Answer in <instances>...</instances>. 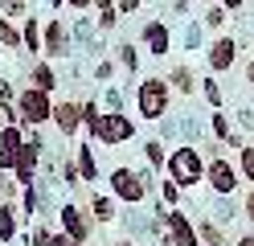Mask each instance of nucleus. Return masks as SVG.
Here are the masks:
<instances>
[{"label": "nucleus", "instance_id": "12", "mask_svg": "<svg viewBox=\"0 0 254 246\" xmlns=\"http://www.w3.org/2000/svg\"><path fill=\"white\" fill-rule=\"evenodd\" d=\"M58 218H62V234H70L74 242H82V246H86V238H90V222H86V213H82V209H78L74 201H66Z\"/></svg>", "mask_w": 254, "mask_h": 246}, {"label": "nucleus", "instance_id": "40", "mask_svg": "<svg viewBox=\"0 0 254 246\" xmlns=\"http://www.w3.org/2000/svg\"><path fill=\"white\" fill-rule=\"evenodd\" d=\"M115 246H135V242H131V238H119V242H115Z\"/></svg>", "mask_w": 254, "mask_h": 246}, {"label": "nucleus", "instance_id": "33", "mask_svg": "<svg viewBox=\"0 0 254 246\" xmlns=\"http://www.w3.org/2000/svg\"><path fill=\"white\" fill-rule=\"evenodd\" d=\"M50 246H82V242H74L70 234H62V230H58V234L50 238Z\"/></svg>", "mask_w": 254, "mask_h": 246}, {"label": "nucleus", "instance_id": "18", "mask_svg": "<svg viewBox=\"0 0 254 246\" xmlns=\"http://www.w3.org/2000/svg\"><path fill=\"white\" fill-rule=\"evenodd\" d=\"M90 209H94V222H103V226H111V222H115V197L94 193V197H90Z\"/></svg>", "mask_w": 254, "mask_h": 246}, {"label": "nucleus", "instance_id": "22", "mask_svg": "<svg viewBox=\"0 0 254 246\" xmlns=\"http://www.w3.org/2000/svg\"><path fill=\"white\" fill-rule=\"evenodd\" d=\"M0 45L4 49H21V25H12L8 16H0Z\"/></svg>", "mask_w": 254, "mask_h": 246}, {"label": "nucleus", "instance_id": "2", "mask_svg": "<svg viewBox=\"0 0 254 246\" xmlns=\"http://www.w3.org/2000/svg\"><path fill=\"white\" fill-rule=\"evenodd\" d=\"M172 107V86L160 78V74H152L144 78L135 86V111H139V119H148V123H160L164 115Z\"/></svg>", "mask_w": 254, "mask_h": 246}, {"label": "nucleus", "instance_id": "26", "mask_svg": "<svg viewBox=\"0 0 254 246\" xmlns=\"http://www.w3.org/2000/svg\"><path fill=\"white\" fill-rule=\"evenodd\" d=\"M99 119H103V111H99V103H94V98H86V103H82V123L94 131V127H99Z\"/></svg>", "mask_w": 254, "mask_h": 246}, {"label": "nucleus", "instance_id": "7", "mask_svg": "<svg viewBox=\"0 0 254 246\" xmlns=\"http://www.w3.org/2000/svg\"><path fill=\"white\" fill-rule=\"evenodd\" d=\"M164 242H172V246H201L193 218L181 213V209H168L164 213Z\"/></svg>", "mask_w": 254, "mask_h": 246}, {"label": "nucleus", "instance_id": "23", "mask_svg": "<svg viewBox=\"0 0 254 246\" xmlns=\"http://www.w3.org/2000/svg\"><path fill=\"white\" fill-rule=\"evenodd\" d=\"M238 176H242V180H254V144H242V148H238Z\"/></svg>", "mask_w": 254, "mask_h": 246}, {"label": "nucleus", "instance_id": "37", "mask_svg": "<svg viewBox=\"0 0 254 246\" xmlns=\"http://www.w3.org/2000/svg\"><path fill=\"white\" fill-rule=\"evenodd\" d=\"M66 4H70V8H78V12H86V8L94 4V0H66Z\"/></svg>", "mask_w": 254, "mask_h": 246}, {"label": "nucleus", "instance_id": "20", "mask_svg": "<svg viewBox=\"0 0 254 246\" xmlns=\"http://www.w3.org/2000/svg\"><path fill=\"white\" fill-rule=\"evenodd\" d=\"M78 172H82V180H99V168H94V144L78 148Z\"/></svg>", "mask_w": 254, "mask_h": 246}, {"label": "nucleus", "instance_id": "10", "mask_svg": "<svg viewBox=\"0 0 254 246\" xmlns=\"http://www.w3.org/2000/svg\"><path fill=\"white\" fill-rule=\"evenodd\" d=\"M25 148V131L21 123H8L0 127V172H12V164H17V152Z\"/></svg>", "mask_w": 254, "mask_h": 246}, {"label": "nucleus", "instance_id": "25", "mask_svg": "<svg viewBox=\"0 0 254 246\" xmlns=\"http://www.w3.org/2000/svg\"><path fill=\"white\" fill-rule=\"evenodd\" d=\"M144 156H148L152 168H164V160H168V152H164L160 140H148V144H144Z\"/></svg>", "mask_w": 254, "mask_h": 246}, {"label": "nucleus", "instance_id": "24", "mask_svg": "<svg viewBox=\"0 0 254 246\" xmlns=\"http://www.w3.org/2000/svg\"><path fill=\"white\" fill-rule=\"evenodd\" d=\"M209 131H213V136H217L221 144H226V140L234 136V131H230V119H226V111H221V107H217V111H209Z\"/></svg>", "mask_w": 254, "mask_h": 246}, {"label": "nucleus", "instance_id": "16", "mask_svg": "<svg viewBox=\"0 0 254 246\" xmlns=\"http://www.w3.org/2000/svg\"><path fill=\"white\" fill-rule=\"evenodd\" d=\"M164 82L172 86V94H193V90H197V78H193V70H189V66H172Z\"/></svg>", "mask_w": 254, "mask_h": 246}, {"label": "nucleus", "instance_id": "34", "mask_svg": "<svg viewBox=\"0 0 254 246\" xmlns=\"http://www.w3.org/2000/svg\"><path fill=\"white\" fill-rule=\"evenodd\" d=\"M139 8V0H119V16H131Z\"/></svg>", "mask_w": 254, "mask_h": 246}, {"label": "nucleus", "instance_id": "28", "mask_svg": "<svg viewBox=\"0 0 254 246\" xmlns=\"http://www.w3.org/2000/svg\"><path fill=\"white\" fill-rule=\"evenodd\" d=\"M205 25H209V29H221V25H226V8H221V4H213L209 12H205Z\"/></svg>", "mask_w": 254, "mask_h": 246}, {"label": "nucleus", "instance_id": "30", "mask_svg": "<svg viewBox=\"0 0 254 246\" xmlns=\"http://www.w3.org/2000/svg\"><path fill=\"white\" fill-rule=\"evenodd\" d=\"M160 193H164V201H168V205H177V201H181V189L172 185V180H160Z\"/></svg>", "mask_w": 254, "mask_h": 246}, {"label": "nucleus", "instance_id": "3", "mask_svg": "<svg viewBox=\"0 0 254 246\" xmlns=\"http://www.w3.org/2000/svg\"><path fill=\"white\" fill-rule=\"evenodd\" d=\"M135 136V119L131 115H123V111H107L103 119H99V127L90 131V140L94 144H103V148H119V144H127Z\"/></svg>", "mask_w": 254, "mask_h": 246}, {"label": "nucleus", "instance_id": "17", "mask_svg": "<svg viewBox=\"0 0 254 246\" xmlns=\"http://www.w3.org/2000/svg\"><path fill=\"white\" fill-rule=\"evenodd\" d=\"M21 49H29V54L41 49V25H37V16H25V21H21Z\"/></svg>", "mask_w": 254, "mask_h": 246}, {"label": "nucleus", "instance_id": "6", "mask_svg": "<svg viewBox=\"0 0 254 246\" xmlns=\"http://www.w3.org/2000/svg\"><path fill=\"white\" fill-rule=\"evenodd\" d=\"M205 185H209L217 197H234V189L242 185V176H238L230 156H217V160H205Z\"/></svg>", "mask_w": 254, "mask_h": 246}, {"label": "nucleus", "instance_id": "15", "mask_svg": "<svg viewBox=\"0 0 254 246\" xmlns=\"http://www.w3.org/2000/svg\"><path fill=\"white\" fill-rule=\"evenodd\" d=\"M29 78H33V90H41V94H54V90H58V74H54V66L45 62V58H37V62H33Z\"/></svg>", "mask_w": 254, "mask_h": 246}, {"label": "nucleus", "instance_id": "38", "mask_svg": "<svg viewBox=\"0 0 254 246\" xmlns=\"http://www.w3.org/2000/svg\"><path fill=\"white\" fill-rule=\"evenodd\" d=\"M238 246H254V234H242V238H238Z\"/></svg>", "mask_w": 254, "mask_h": 246}, {"label": "nucleus", "instance_id": "32", "mask_svg": "<svg viewBox=\"0 0 254 246\" xmlns=\"http://www.w3.org/2000/svg\"><path fill=\"white\" fill-rule=\"evenodd\" d=\"M111 74H115V66H111V62H99V66H94V78H99V82H107Z\"/></svg>", "mask_w": 254, "mask_h": 246}, {"label": "nucleus", "instance_id": "4", "mask_svg": "<svg viewBox=\"0 0 254 246\" xmlns=\"http://www.w3.org/2000/svg\"><path fill=\"white\" fill-rule=\"evenodd\" d=\"M12 107H17V119L21 123H29V127L37 131L41 123H50V115H54V94H41V90L29 86V90L17 94V103H12Z\"/></svg>", "mask_w": 254, "mask_h": 246}, {"label": "nucleus", "instance_id": "19", "mask_svg": "<svg viewBox=\"0 0 254 246\" xmlns=\"http://www.w3.org/2000/svg\"><path fill=\"white\" fill-rule=\"evenodd\" d=\"M12 238H17V209H12V201H4V205H0V242H12Z\"/></svg>", "mask_w": 254, "mask_h": 246}, {"label": "nucleus", "instance_id": "29", "mask_svg": "<svg viewBox=\"0 0 254 246\" xmlns=\"http://www.w3.org/2000/svg\"><path fill=\"white\" fill-rule=\"evenodd\" d=\"M119 62L127 66V70H135V66H139V54H135V45H119Z\"/></svg>", "mask_w": 254, "mask_h": 246}, {"label": "nucleus", "instance_id": "14", "mask_svg": "<svg viewBox=\"0 0 254 246\" xmlns=\"http://www.w3.org/2000/svg\"><path fill=\"white\" fill-rule=\"evenodd\" d=\"M41 49H45V58H66V54H70L66 25H62V21H50V25L41 29Z\"/></svg>", "mask_w": 254, "mask_h": 246}, {"label": "nucleus", "instance_id": "36", "mask_svg": "<svg viewBox=\"0 0 254 246\" xmlns=\"http://www.w3.org/2000/svg\"><path fill=\"white\" fill-rule=\"evenodd\" d=\"M217 4H221V8H226V12H234V8H242V4H246V0H217Z\"/></svg>", "mask_w": 254, "mask_h": 246}, {"label": "nucleus", "instance_id": "5", "mask_svg": "<svg viewBox=\"0 0 254 246\" xmlns=\"http://www.w3.org/2000/svg\"><path fill=\"white\" fill-rule=\"evenodd\" d=\"M111 197L127 201V205H139L148 197V176L135 172V168H115L111 172Z\"/></svg>", "mask_w": 254, "mask_h": 246}, {"label": "nucleus", "instance_id": "8", "mask_svg": "<svg viewBox=\"0 0 254 246\" xmlns=\"http://www.w3.org/2000/svg\"><path fill=\"white\" fill-rule=\"evenodd\" d=\"M234 62H238V41L234 37H213V45L205 49V66H209L213 74H226V70H234Z\"/></svg>", "mask_w": 254, "mask_h": 246}, {"label": "nucleus", "instance_id": "27", "mask_svg": "<svg viewBox=\"0 0 254 246\" xmlns=\"http://www.w3.org/2000/svg\"><path fill=\"white\" fill-rule=\"evenodd\" d=\"M201 90H205V98H209V107L217 111V107H221V90H217V82H213V78H205V82H201Z\"/></svg>", "mask_w": 254, "mask_h": 246}, {"label": "nucleus", "instance_id": "9", "mask_svg": "<svg viewBox=\"0 0 254 246\" xmlns=\"http://www.w3.org/2000/svg\"><path fill=\"white\" fill-rule=\"evenodd\" d=\"M37 164H41V140H25V148L17 152V164H12V172H17V185L29 189L33 185V176H37Z\"/></svg>", "mask_w": 254, "mask_h": 246}, {"label": "nucleus", "instance_id": "31", "mask_svg": "<svg viewBox=\"0 0 254 246\" xmlns=\"http://www.w3.org/2000/svg\"><path fill=\"white\" fill-rule=\"evenodd\" d=\"M50 238H54L50 230H45V226H37V230H33V238H29V246H50Z\"/></svg>", "mask_w": 254, "mask_h": 246}, {"label": "nucleus", "instance_id": "11", "mask_svg": "<svg viewBox=\"0 0 254 246\" xmlns=\"http://www.w3.org/2000/svg\"><path fill=\"white\" fill-rule=\"evenodd\" d=\"M50 123L62 131V136H74V131L82 127V103H74V98H62V103H54Z\"/></svg>", "mask_w": 254, "mask_h": 246}, {"label": "nucleus", "instance_id": "13", "mask_svg": "<svg viewBox=\"0 0 254 246\" xmlns=\"http://www.w3.org/2000/svg\"><path fill=\"white\" fill-rule=\"evenodd\" d=\"M139 41H144L148 54L164 58V54H168V45H172V33H168V25H164V21H148L144 29H139Z\"/></svg>", "mask_w": 254, "mask_h": 246}, {"label": "nucleus", "instance_id": "21", "mask_svg": "<svg viewBox=\"0 0 254 246\" xmlns=\"http://www.w3.org/2000/svg\"><path fill=\"white\" fill-rule=\"evenodd\" d=\"M94 8H99V29H115L119 25V4L115 0H94Z\"/></svg>", "mask_w": 254, "mask_h": 246}, {"label": "nucleus", "instance_id": "1", "mask_svg": "<svg viewBox=\"0 0 254 246\" xmlns=\"http://www.w3.org/2000/svg\"><path fill=\"white\" fill-rule=\"evenodd\" d=\"M164 168H168V180L177 189H197L205 185V160L193 144H181V148H172L168 160H164Z\"/></svg>", "mask_w": 254, "mask_h": 246}, {"label": "nucleus", "instance_id": "39", "mask_svg": "<svg viewBox=\"0 0 254 246\" xmlns=\"http://www.w3.org/2000/svg\"><path fill=\"white\" fill-rule=\"evenodd\" d=\"M246 82H250V86H254V62L246 66Z\"/></svg>", "mask_w": 254, "mask_h": 246}, {"label": "nucleus", "instance_id": "35", "mask_svg": "<svg viewBox=\"0 0 254 246\" xmlns=\"http://www.w3.org/2000/svg\"><path fill=\"white\" fill-rule=\"evenodd\" d=\"M242 213H246V218H250V222H254V189H250V193H246V201H242Z\"/></svg>", "mask_w": 254, "mask_h": 246}]
</instances>
